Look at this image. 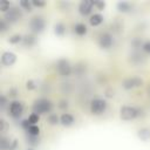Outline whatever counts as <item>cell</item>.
<instances>
[{
  "label": "cell",
  "instance_id": "6da1fadb",
  "mask_svg": "<svg viewBox=\"0 0 150 150\" xmlns=\"http://www.w3.org/2000/svg\"><path fill=\"white\" fill-rule=\"evenodd\" d=\"M52 109H53V103L47 98H39L33 104V112L38 115L50 112Z\"/></svg>",
  "mask_w": 150,
  "mask_h": 150
},
{
  "label": "cell",
  "instance_id": "7a4b0ae2",
  "mask_svg": "<svg viewBox=\"0 0 150 150\" xmlns=\"http://www.w3.org/2000/svg\"><path fill=\"white\" fill-rule=\"evenodd\" d=\"M120 115H121V118L124 120V121H131L136 117H138L141 115V111L138 108L136 107H131V105H124L121 108V111H120Z\"/></svg>",
  "mask_w": 150,
  "mask_h": 150
},
{
  "label": "cell",
  "instance_id": "3957f363",
  "mask_svg": "<svg viewBox=\"0 0 150 150\" xmlns=\"http://www.w3.org/2000/svg\"><path fill=\"white\" fill-rule=\"evenodd\" d=\"M45 27H46L45 19L42 16H40V15H35L29 20V28L35 34H39V33L43 32Z\"/></svg>",
  "mask_w": 150,
  "mask_h": 150
},
{
  "label": "cell",
  "instance_id": "277c9868",
  "mask_svg": "<svg viewBox=\"0 0 150 150\" xmlns=\"http://www.w3.org/2000/svg\"><path fill=\"white\" fill-rule=\"evenodd\" d=\"M56 70L57 73L61 75V76H64V77H68L70 76L71 71H73V68L70 66V62L67 60V59H60L56 61Z\"/></svg>",
  "mask_w": 150,
  "mask_h": 150
},
{
  "label": "cell",
  "instance_id": "5b68a950",
  "mask_svg": "<svg viewBox=\"0 0 150 150\" xmlns=\"http://www.w3.org/2000/svg\"><path fill=\"white\" fill-rule=\"evenodd\" d=\"M107 109V102L103 98H94L90 102V111L94 115H101L102 112H104Z\"/></svg>",
  "mask_w": 150,
  "mask_h": 150
},
{
  "label": "cell",
  "instance_id": "8992f818",
  "mask_svg": "<svg viewBox=\"0 0 150 150\" xmlns=\"http://www.w3.org/2000/svg\"><path fill=\"white\" fill-rule=\"evenodd\" d=\"M22 18V13L19 8L16 7H11V9L8 12L5 13V20L8 22V23H14L16 21H19L20 19Z\"/></svg>",
  "mask_w": 150,
  "mask_h": 150
},
{
  "label": "cell",
  "instance_id": "52a82bcc",
  "mask_svg": "<svg viewBox=\"0 0 150 150\" xmlns=\"http://www.w3.org/2000/svg\"><path fill=\"white\" fill-rule=\"evenodd\" d=\"M8 111H9V115H11L13 118H19V117L22 115L23 104H22L21 102H19V101H13V102H11V104H9Z\"/></svg>",
  "mask_w": 150,
  "mask_h": 150
},
{
  "label": "cell",
  "instance_id": "ba28073f",
  "mask_svg": "<svg viewBox=\"0 0 150 150\" xmlns=\"http://www.w3.org/2000/svg\"><path fill=\"white\" fill-rule=\"evenodd\" d=\"M143 84V80L141 77H128L125 80H123L122 82V86L124 89L127 90H130V89H134V88H137V87H141Z\"/></svg>",
  "mask_w": 150,
  "mask_h": 150
},
{
  "label": "cell",
  "instance_id": "9c48e42d",
  "mask_svg": "<svg viewBox=\"0 0 150 150\" xmlns=\"http://www.w3.org/2000/svg\"><path fill=\"white\" fill-rule=\"evenodd\" d=\"M114 43V39L109 33H102L98 38V45L103 49H109Z\"/></svg>",
  "mask_w": 150,
  "mask_h": 150
},
{
  "label": "cell",
  "instance_id": "30bf717a",
  "mask_svg": "<svg viewBox=\"0 0 150 150\" xmlns=\"http://www.w3.org/2000/svg\"><path fill=\"white\" fill-rule=\"evenodd\" d=\"M93 7H94V1H90V0H82L79 5V12L81 15L86 16V15H89L93 11Z\"/></svg>",
  "mask_w": 150,
  "mask_h": 150
},
{
  "label": "cell",
  "instance_id": "8fae6325",
  "mask_svg": "<svg viewBox=\"0 0 150 150\" xmlns=\"http://www.w3.org/2000/svg\"><path fill=\"white\" fill-rule=\"evenodd\" d=\"M15 61H16V55L14 53H12V52L2 53V55H1V63L4 66L11 67V66H13L15 63Z\"/></svg>",
  "mask_w": 150,
  "mask_h": 150
},
{
  "label": "cell",
  "instance_id": "7c38bea8",
  "mask_svg": "<svg viewBox=\"0 0 150 150\" xmlns=\"http://www.w3.org/2000/svg\"><path fill=\"white\" fill-rule=\"evenodd\" d=\"M60 123L64 127H70L73 123H74V117L73 115L68 114V112H63L61 116H60Z\"/></svg>",
  "mask_w": 150,
  "mask_h": 150
},
{
  "label": "cell",
  "instance_id": "4fadbf2b",
  "mask_svg": "<svg viewBox=\"0 0 150 150\" xmlns=\"http://www.w3.org/2000/svg\"><path fill=\"white\" fill-rule=\"evenodd\" d=\"M74 32H75L76 35L83 36V35L87 34V26L84 23H82V22H79V23H76L74 26Z\"/></svg>",
  "mask_w": 150,
  "mask_h": 150
},
{
  "label": "cell",
  "instance_id": "5bb4252c",
  "mask_svg": "<svg viewBox=\"0 0 150 150\" xmlns=\"http://www.w3.org/2000/svg\"><path fill=\"white\" fill-rule=\"evenodd\" d=\"M102 21H103V16H102L101 14H98V13L93 14V15L90 16V19H89V23H90L91 26H94V27L100 26V25L102 23Z\"/></svg>",
  "mask_w": 150,
  "mask_h": 150
},
{
  "label": "cell",
  "instance_id": "9a60e30c",
  "mask_svg": "<svg viewBox=\"0 0 150 150\" xmlns=\"http://www.w3.org/2000/svg\"><path fill=\"white\" fill-rule=\"evenodd\" d=\"M35 38H34V35H25L23 36V40H22V43H23V46L25 47H27V48H32L34 45H35Z\"/></svg>",
  "mask_w": 150,
  "mask_h": 150
},
{
  "label": "cell",
  "instance_id": "2e32d148",
  "mask_svg": "<svg viewBox=\"0 0 150 150\" xmlns=\"http://www.w3.org/2000/svg\"><path fill=\"white\" fill-rule=\"evenodd\" d=\"M116 7H117V9H118L120 12H122V13H127V12H129V11L131 9V5H130V2H128V1H120V2H117Z\"/></svg>",
  "mask_w": 150,
  "mask_h": 150
},
{
  "label": "cell",
  "instance_id": "e0dca14e",
  "mask_svg": "<svg viewBox=\"0 0 150 150\" xmlns=\"http://www.w3.org/2000/svg\"><path fill=\"white\" fill-rule=\"evenodd\" d=\"M54 33L57 36H63L66 33V26L62 22H56L54 26Z\"/></svg>",
  "mask_w": 150,
  "mask_h": 150
},
{
  "label": "cell",
  "instance_id": "ac0fdd59",
  "mask_svg": "<svg viewBox=\"0 0 150 150\" xmlns=\"http://www.w3.org/2000/svg\"><path fill=\"white\" fill-rule=\"evenodd\" d=\"M138 137L142 141H148L150 138V130L148 128H142L138 130Z\"/></svg>",
  "mask_w": 150,
  "mask_h": 150
},
{
  "label": "cell",
  "instance_id": "d6986e66",
  "mask_svg": "<svg viewBox=\"0 0 150 150\" xmlns=\"http://www.w3.org/2000/svg\"><path fill=\"white\" fill-rule=\"evenodd\" d=\"M19 5H20L21 8H23V9L27 11V12H30V11H32V7H33L32 1H28V0H21V1L19 2Z\"/></svg>",
  "mask_w": 150,
  "mask_h": 150
},
{
  "label": "cell",
  "instance_id": "ffe728a7",
  "mask_svg": "<svg viewBox=\"0 0 150 150\" xmlns=\"http://www.w3.org/2000/svg\"><path fill=\"white\" fill-rule=\"evenodd\" d=\"M48 122L52 125H56V124L60 123V118H59V116L56 114H49L48 115Z\"/></svg>",
  "mask_w": 150,
  "mask_h": 150
},
{
  "label": "cell",
  "instance_id": "44dd1931",
  "mask_svg": "<svg viewBox=\"0 0 150 150\" xmlns=\"http://www.w3.org/2000/svg\"><path fill=\"white\" fill-rule=\"evenodd\" d=\"M11 9V2L7 0H1L0 1V11L1 12H8Z\"/></svg>",
  "mask_w": 150,
  "mask_h": 150
},
{
  "label": "cell",
  "instance_id": "7402d4cb",
  "mask_svg": "<svg viewBox=\"0 0 150 150\" xmlns=\"http://www.w3.org/2000/svg\"><path fill=\"white\" fill-rule=\"evenodd\" d=\"M27 120L29 121V123H30L32 125H36V123H38L39 120H40V115H38V114H35V112H32V114L28 116Z\"/></svg>",
  "mask_w": 150,
  "mask_h": 150
},
{
  "label": "cell",
  "instance_id": "603a6c76",
  "mask_svg": "<svg viewBox=\"0 0 150 150\" xmlns=\"http://www.w3.org/2000/svg\"><path fill=\"white\" fill-rule=\"evenodd\" d=\"M27 132H28V135H30V136H39L40 129H39L38 125H30V127L27 129Z\"/></svg>",
  "mask_w": 150,
  "mask_h": 150
},
{
  "label": "cell",
  "instance_id": "cb8c5ba5",
  "mask_svg": "<svg viewBox=\"0 0 150 150\" xmlns=\"http://www.w3.org/2000/svg\"><path fill=\"white\" fill-rule=\"evenodd\" d=\"M11 142H12L11 138L2 137V138H1V149H2V150H8V149H9V145H11Z\"/></svg>",
  "mask_w": 150,
  "mask_h": 150
},
{
  "label": "cell",
  "instance_id": "d4e9b609",
  "mask_svg": "<svg viewBox=\"0 0 150 150\" xmlns=\"http://www.w3.org/2000/svg\"><path fill=\"white\" fill-rule=\"evenodd\" d=\"M23 40V38L20 35V34H14V35H12L9 39H8V41L11 42V43H13V45H15V43H19V42H21Z\"/></svg>",
  "mask_w": 150,
  "mask_h": 150
},
{
  "label": "cell",
  "instance_id": "484cf974",
  "mask_svg": "<svg viewBox=\"0 0 150 150\" xmlns=\"http://www.w3.org/2000/svg\"><path fill=\"white\" fill-rule=\"evenodd\" d=\"M142 56H143V55H141V54H138V53H134V54L131 55V59H130V60L132 61V63L137 64V63H139V62H141Z\"/></svg>",
  "mask_w": 150,
  "mask_h": 150
},
{
  "label": "cell",
  "instance_id": "4316f807",
  "mask_svg": "<svg viewBox=\"0 0 150 150\" xmlns=\"http://www.w3.org/2000/svg\"><path fill=\"white\" fill-rule=\"evenodd\" d=\"M27 142L29 144H32V145H36V144H39V137L38 136H30V135H28Z\"/></svg>",
  "mask_w": 150,
  "mask_h": 150
},
{
  "label": "cell",
  "instance_id": "83f0119b",
  "mask_svg": "<svg viewBox=\"0 0 150 150\" xmlns=\"http://www.w3.org/2000/svg\"><path fill=\"white\" fill-rule=\"evenodd\" d=\"M26 88H27L28 90L35 89V88H36V82H35L34 80H28V81L26 82Z\"/></svg>",
  "mask_w": 150,
  "mask_h": 150
},
{
  "label": "cell",
  "instance_id": "f1b7e54d",
  "mask_svg": "<svg viewBox=\"0 0 150 150\" xmlns=\"http://www.w3.org/2000/svg\"><path fill=\"white\" fill-rule=\"evenodd\" d=\"M7 28H8V22L5 19H2L0 21V32H6Z\"/></svg>",
  "mask_w": 150,
  "mask_h": 150
},
{
  "label": "cell",
  "instance_id": "f546056e",
  "mask_svg": "<svg viewBox=\"0 0 150 150\" xmlns=\"http://www.w3.org/2000/svg\"><path fill=\"white\" fill-rule=\"evenodd\" d=\"M94 7H96L98 11H103V8L105 7V4L103 1H94Z\"/></svg>",
  "mask_w": 150,
  "mask_h": 150
},
{
  "label": "cell",
  "instance_id": "4dcf8cb0",
  "mask_svg": "<svg viewBox=\"0 0 150 150\" xmlns=\"http://www.w3.org/2000/svg\"><path fill=\"white\" fill-rule=\"evenodd\" d=\"M32 4H33V6H35V7H43V6L46 5V2H45V1H41V0H33Z\"/></svg>",
  "mask_w": 150,
  "mask_h": 150
},
{
  "label": "cell",
  "instance_id": "1f68e13d",
  "mask_svg": "<svg viewBox=\"0 0 150 150\" xmlns=\"http://www.w3.org/2000/svg\"><path fill=\"white\" fill-rule=\"evenodd\" d=\"M59 108L60 109H66V108H68V102L66 101V100H62V101H60L59 102Z\"/></svg>",
  "mask_w": 150,
  "mask_h": 150
},
{
  "label": "cell",
  "instance_id": "d6a6232c",
  "mask_svg": "<svg viewBox=\"0 0 150 150\" xmlns=\"http://www.w3.org/2000/svg\"><path fill=\"white\" fill-rule=\"evenodd\" d=\"M142 48H143V50H144V52H146V53H150V41H146V42H144Z\"/></svg>",
  "mask_w": 150,
  "mask_h": 150
},
{
  "label": "cell",
  "instance_id": "836d02e7",
  "mask_svg": "<svg viewBox=\"0 0 150 150\" xmlns=\"http://www.w3.org/2000/svg\"><path fill=\"white\" fill-rule=\"evenodd\" d=\"M6 103H7V98H6V96H5V95H1V101H0V105H1V108H5Z\"/></svg>",
  "mask_w": 150,
  "mask_h": 150
},
{
  "label": "cell",
  "instance_id": "e575fe53",
  "mask_svg": "<svg viewBox=\"0 0 150 150\" xmlns=\"http://www.w3.org/2000/svg\"><path fill=\"white\" fill-rule=\"evenodd\" d=\"M0 125H1V128H0V130H1V132H5L6 131V122H5V120H0Z\"/></svg>",
  "mask_w": 150,
  "mask_h": 150
},
{
  "label": "cell",
  "instance_id": "d590c367",
  "mask_svg": "<svg viewBox=\"0 0 150 150\" xmlns=\"http://www.w3.org/2000/svg\"><path fill=\"white\" fill-rule=\"evenodd\" d=\"M16 94H18V90H16L15 88H12V89H9V91H8V95H9L11 97H14V96H16Z\"/></svg>",
  "mask_w": 150,
  "mask_h": 150
},
{
  "label": "cell",
  "instance_id": "8d00e7d4",
  "mask_svg": "<svg viewBox=\"0 0 150 150\" xmlns=\"http://www.w3.org/2000/svg\"><path fill=\"white\" fill-rule=\"evenodd\" d=\"M28 150H32V149H28Z\"/></svg>",
  "mask_w": 150,
  "mask_h": 150
}]
</instances>
